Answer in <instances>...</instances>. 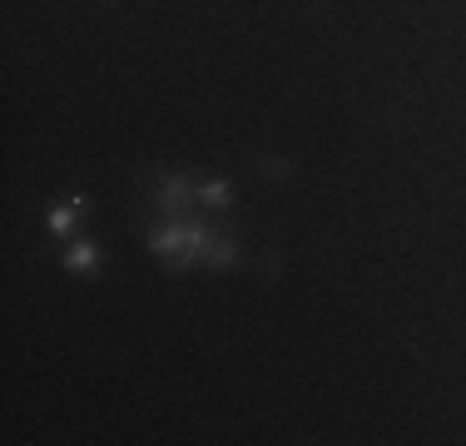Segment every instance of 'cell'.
I'll return each instance as SVG.
<instances>
[{
  "label": "cell",
  "instance_id": "cell-1",
  "mask_svg": "<svg viewBox=\"0 0 466 446\" xmlns=\"http://www.w3.org/2000/svg\"><path fill=\"white\" fill-rule=\"evenodd\" d=\"M208 233H214V223H204L194 214H188V218H169L164 228L149 233V253H159L174 273H184V268H198V253H204Z\"/></svg>",
  "mask_w": 466,
  "mask_h": 446
},
{
  "label": "cell",
  "instance_id": "cell-2",
  "mask_svg": "<svg viewBox=\"0 0 466 446\" xmlns=\"http://www.w3.org/2000/svg\"><path fill=\"white\" fill-rule=\"evenodd\" d=\"M194 198H198V184H188V174H169L159 184V198H154V204H159L164 218H188L194 214Z\"/></svg>",
  "mask_w": 466,
  "mask_h": 446
},
{
  "label": "cell",
  "instance_id": "cell-3",
  "mask_svg": "<svg viewBox=\"0 0 466 446\" xmlns=\"http://www.w3.org/2000/svg\"><path fill=\"white\" fill-rule=\"evenodd\" d=\"M198 268H238V243L214 228L208 243H204V253H198Z\"/></svg>",
  "mask_w": 466,
  "mask_h": 446
},
{
  "label": "cell",
  "instance_id": "cell-4",
  "mask_svg": "<svg viewBox=\"0 0 466 446\" xmlns=\"http://www.w3.org/2000/svg\"><path fill=\"white\" fill-rule=\"evenodd\" d=\"M80 214H85V194H70V204L50 208V233H55V238L75 233V223H80Z\"/></svg>",
  "mask_w": 466,
  "mask_h": 446
},
{
  "label": "cell",
  "instance_id": "cell-5",
  "mask_svg": "<svg viewBox=\"0 0 466 446\" xmlns=\"http://www.w3.org/2000/svg\"><path fill=\"white\" fill-rule=\"evenodd\" d=\"M65 268H70V273H95V268H99V248L90 238H75L70 248H65Z\"/></svg>",
  "mask_w": 466,
  "mask_h": 446
},
{
  "label": "cell",
  "instance_id": "cell-6",
  "mask_svg": "<svg viewBox=\"0 0 466 446\" xmlns=\"http://www.w3.org/2000/svg\"><path fill=\"white\" fill-rule=\"evenodd\" d=\"M198 204L233 208V184H228V178H204V184H198Z\"/></svg>",
  "mask_w": 466,
  "mask_h": 446
}]
</instances>
